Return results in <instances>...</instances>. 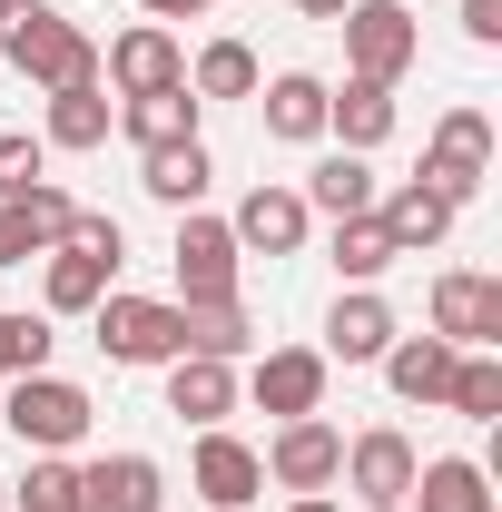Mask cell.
<instances>
[{"label":"cell","instance_id":"cell-1","mask_svg":"<svg viewBox=\"0 0 502 512\" xmlns=\"http://www.w3.org/2000/svg\"><path fill=\"white\" fill-rule=\"evenodd\" d=\"M99 355L109 365H178L188 355V316L158 306V296H99Z\"/></svg>","mask_w":502,"mask_h":512},{"label":"cell","instance_id":"cell-2","mask_svg":"<svg viewBox=\"0 0 502 512\" xmlns=\"http://www.w3.org/2000/svg\"><path fill=\"white\" fill-rule=\"evenodd\" d=\"M335 30H345L355 79H375V89H394V79L414 69V50H424V30H414V10H404V0H355Z\"/></svg>","mask_w":502,"mask_h":512},{"label":"cell","instance_id":"cell-3","mask_svg":"<svg viewBox=\"0 0 502 512\" xmlns=\"http://www.w3.org/2000/svg\"><path fill=\"white\" fill-rule=\"evenodd\" d=\"M0 414H10V434H20V444H40V453H69L79 434H89V394L60 384V375H20Z\"/></svg>","mask_w":502,"mask_h":512},{"label":"cell","instance_id":"cell-4","mask_svg":"<svg viewBox=\"0 0 502 512\" xmlns=\"http://www.w3.org/2000/svg\"><path fill=\"white\" fill-rule=\"evenodd\" d=\"M483 178H493V119H483V109H453V119L434 128V148H424V188H434L443 207H463Z\"/></svg>","mask_w":502,"mask_h":512},{"label":"cell","instance_id":"cell-5","mask_svg":"<svg viewBox=\"0 0 502 512\" xmlns=\"http://www.w3.org/2000/svg\"><path fill=\"white\" fill-rule=\"evenodd\" d=\"M237 237H227V217H178V247H168V266H178V296L188 306H207V296H237Z\"/></svg>","mask_w":502,"mask_h":512},{"label":"cell","instance_id":"cell-6","mask_svg":"<svg viewBox=\"0 0 502 512\" xmlns=\"http://www.w3.org/2000/svg\"><path fill=\"white\" fill-rule=\"evenodd\" d=\"M335 483H355L365 512H404V493H414V444H404L394 424H375V434L345 444V473H335Z\"/></svg>","mask_w":502,"mask_h":512},{"label":"cell","instance_id":"cell-7","mask_svg":"<svg viewBox=\"0 0 502 512\" xmlns=\"http://www.w3.org/2000/svg\"><path fill=\"white\" fill-rule=\"evenodd\" d=\"M256 463H266V473H276L286 493H325V483L345 473V434H335L325 414H296V424H286L276 444L256 453Z\"/></svg>","mask_w":502,"mask_h":512},{"label":"cell","instance_id":"cell-8","mask_svg":"<svg viewBox=\"0 0 502 512\" xmlns=\"http://www.w3.org/2000/svg\"><path fill=\"white\" fill-rule=\"evenodd\" d=\"M434 335H443V345H493V335H502V286L473 276V266L434 276Z\"/></svg>","mask_w":502,"mask_h":512},{"label":"cell","instance_id":"cell-9","mask_svg":"<svg viewBox=\"0 0 502 512\" xmlns=\"http://www.w3.org/2000/svg\"><path fill=\"white\" fill-rule=\"evenodd\" d=\"M158 503H168V483L148 453H99L79 473V512H158Z\"/></svg>","mask_w":502,"mask_h":512},{"label":"cell","instance_id":"cell-10","mask_svg":"<svg viewBox=\"0 0 502 512\" xmlns=\"http://www.w3.org/2000/svg\"><path fill=\"white\" fill-rule=\"evenodd\" d=\"M197 493H207L217 512H247L256 493H266V463H256L237 434H217V424H207V434H197Z\"/></svg>","mask_w":502,"mask_h":512},{"label":"cell","instance_id":"cell-11","mask_svg":"<svg viewBox=\"0 0 502 512\" xmlns=\"http://www.w3.org/2000/svg\"><path fill=\"white\" fill-rule=\"evenodd\" d=\"M227 237L256 247V256H296L306 247V197L296 188H247V207L227 217Z\"/></svg>","mask_w":502,"mask_h":512},{"label":"cell","instance_id":"cell-12","mask_svg":"<svg viewBox=\"0 0 502 512\" xmlns=\"http://www.w3.org/2000/svg\"><path fill=\"white\" fill-rule=\"evenodd\" d=\"M178 79H188V60H178V40H168L158 20H148V30H128L119 50H109V89H119V99H148V89H178Z\"/></svg>","mask_w":502,"mask_h":512},{"label":"cell","instance_id":"cell-13","mask_svg":"<svg viewBox=\"0 0 502 512\" xmlns=\"http://www.w3.org/2000/svg\"><path fill=\"white\" fill-rule=\"evenodd\" d=\"M453 365H463V345H443V335H404V345H384V375L404 404H443L453 394Z\"/></svg>","mask_w":502,"mask_h":512},{"label":"cell","instance_id":"cell-14","mask_svg":"<svg viewBox=\"0 0 502 512\" xmlns=\"http://www.w3.org/2000/svg\"><path fill=\"white\" fill-rule=\"evenodd\" d=\"M256 404H266V414H286V424H296V414H315V404H325V355L276 345V355L256 365Z\"/></svg>","mask_w":502,"mask_h":512},{"label":"cell","instance_id":"cell-15","mask_svg":"<svg viewBox=\"0 0 502 512\" xmlns=\"http://www.w3.org/2000/svg\"><path fill=\"white\" fill-rule=\"evenodd\" d=\"M227 404H237V375H227L217 355H178V365H168V414H188L197 434L227 424Z\"/></svg>","mask_w":502,"mask_h":512},{"label":"cell","instance_id":"cell-16","mask_svg":"<svg viewBox=\"0 0 502 512\" xmlns=\"http://www.w3.org/2000/svg\"><path fill=\"white\" fill-rule=\"evenodd\" d=\"M384 345H394V306H384V296H335V316H325V355L375 365Z\"/></svg>","mask_w":502,"mask_h":512},{"label":"cell","instance_id":"cell-17","mask_svg":"<svg viewBox=\"0 0 502 512\" xmlns=\"http://www.w3.org/2000/svg\"><path fill=\"white\" fill-rule=\"evenodd\" d=\"M119 128L138 138V148H178V138H197V89L178 79V89H148V99H119Z\"/></svg>","mask_w":502,"mask_h":512},{"label":"cell","instance_id":"cell-18","mask_svg":"<svg viewBox=\"0 0 502 512\" xmlns=\"http://www.w3.org/2000/svg\"><path fill=\"white\" fill-rule=\"evenodd\" d=\"M404 512H493V483H483V463H414Z\"/></svg>","mask_w":502,"mask_h":512},{"label":"cell","instance_id":"cell-19","mask_svg":"<svg viewBox=\"0 0 502 512\" xmlns=\"http://www.w3.org/2000/svg\"><path fill=\"white\" fill-rule=\"evenodd\" d=\"M119 256H89V247H50V316H89L109 296Z\"/></svg>","mask_w":502,"mask_h":512},{"label":"cell","instance_id":"cell-20","mask_svg":"<svg viewBox=\"0 0 502 512\" xmlns=\"http://www.w3.org/2000/svg\"><path fill=\"white\" fill-rule=\"evenodd\" d=\"M384 237H394V256H414V247H434L443 227H453V207H443L434 188H424V178H404V188L384 197V217H375Z\"/></svg>","mask_w":502,"mask_h":512},{"label":"cell","instance_id":"cell-21","mask_svg":"<svg viewBox=\"0 0 502 512\" xmlns=\"http://www.w3.org/2000/svg\"><path fill=\"white\" fill-rule=\"evenodd\" d=\"M325 128H335V138H345L355 158H365V148H384V138H394V89H375V79H355L345 99H325Z\"/></svg>","mask_w":502,"mask_h":512},{"label":"cell","instance_id":"cell-22","mask_svg":"<svg viewBox=\"0 0 502 512\" xmlns=\"http://www.w3.org/2000/svg\"><path fill=\"white\" fill-rule=\"evenodd\" d=\"M325 79H306V69H286V79H266V128L276 138H325Z\"/></svg>","mask_w":502,"mask_h":512},{"label":"cell","instance_id":"cell-23","mask_svg":"<svg viewBox=\"0 0 502 512\" xmlns=\"http://www.w3.org/2000/svg\"><path fill=\"white\" fill-rule=\"evenodd\" d=\"M306 207H325V217H375V168L355 158V148H335L325 168H315V188H306Z\"/></svg>","mask_w":502,"mask_h":512},{"label":"cell","instance_id":"cell-24","mask_svg":"<svg viewBox=\"0 0 502 512\" xmlns=\"http://www.w3.org/2000/svg\"><path fill=\"white\" fill-rule=\"evenodd\" d=\"M138 188L158 197V207H197V197H207V148H197V138L148 148V178H138Z\"/></svg>","mask_w":502,"mask_h":512},{"label":"cell","instance_id":"cell-25","mask_svg":"<svg viewBox=\"0 0 502 512\" xmlns=\"http://www.w3.org/2000/svg\"><path fill=\"white\" fill-rule=\"evenodd\" d=\"M178 316H188V355H217V365H227V355L256 345V325H247L237 296H207V306H178Z\"/></svg>","mask_w":502,"mask_h":512},{"label":"cell","instance_id":"cell-26","mask_svg":"<svg viewBox=\"0 0 502 512\" xmlns=\"http://www.w3.org/2000/svg\"><path fill=\"white\" fill-rule=\"evenodd\" d=\"M109 119H119V109L99 99V79H89V89H50V148H99Z\"/></svg>","mask_w":502,"mask_h":512},{"label":"cell","instance_id":"cell-27","mask_svg":"<svg viewBox=\"0 0 502 512\" xmlns=\"http://www.w3.org/2000/svg\"><path fill=\"white\" fill-rule=\"evenodd\" d=\"M188 89H197V99H256V50H247V40H207Z\"/></svg>","mask_w":502,"mask_h":512},{"label":"cell","instance_id":"cell-28","mask_svg":"<svg viewBox=\"0 0 502 512\" xmlns=\"http://www.w3.org/2000/svg\"><path fill=\"white\" fill-rule=\"evenodd\" d=\"M443 404H453V414H473V424H493V414H502V365H493V355H463Z\"/></svg>","mask_w":502,"mask_h":512},{"label":"cell","instance_id":"cell-29","mask_svg":"<svg viewBox=\"0 0 502 512\" xmlns=\"http://www.w3.org/2000/svg\"><path fill=\"white\" fill-rule=\"evenodd\" d=\"M335 266L345 276H384L394 266V237H384L375 217H335Z\"/></svg>","mask_w":502,"mask_h":512},{"label":"cell","instance_id":"cell-30","mask_svg":"<svg viewBox=\"0 0 502 512\" xmlns=\"http://www.w3.org/2000/svg\"><path fill=\"white\" fill-rule=\"evenodd\" d=\"M0 375H50V325L0 306Z\"/></svg>","mask_w":502,"mask_h":512},{"label":"cell","instance_id":"cell-31","mask_svg":"<svg viewBox=\"0 0 502 512\" xmlns=\"http://www.w3.org/2000/svg\"><path fill=\"white\" fill-rule=\"evenodd\" d=\"M20 512H79V473H69L60 453H40V463H30V483H20Z\"/></svg>","mask_w":502,"mask_h":512},{"label":"cell","instance_id":"cell-32","mask_svg":"<svg viewBox=\"0 0 502 512\" xmlns=\"http://www.w3.org/2000/svg\"><path fill=\"white\" fill-rule=\"evenodd\" d=\"M10 207H20V217H30V237H40V256L60 247V237H69V217H79V207H69V197L50 188V178H40V188H30V197H10Z\"/></svg>","mask_w":502,"mask_h":512},{"label":"cell","instance_id":"cell-33","mask_svg":"<svg viewBox=\"0 0 502 512\" xmlns=\"http://www.w3.org/2000/svg\"><path fill=\"white\" fill-rule=\"evenodd\" d=\"M30 188H40V138H10V128H0V207L30 197Z\"/></svg>","mask_w":502,"mask_h":512},{"label":"cell","instance_id":"cell-34","mask_svg":"<svg viewBox=\"0 0 502 512\" xmlns=\"http://www.w3.org/2000/svg\"><path fill=\"white\" fill-rule=\"evenodd\" d=\"M30 256H40L30 217H20V207H0V266H30Z\"/></svg>","mask_w":502,"mask_h":512},{"label":"cell","instance_id":"cell-35","mask_svg":"<svg viewBox=\"0 0 502 512\" xmlns=\"http://www.w3.org/2000/svg\"><path fill=\"white\" fill-rule=\"evenodd\" d=\"M463 40L493 50V40H502V0H463Z\"/></svg>","mask_w":502,"mask_h":512},{"label":"cell","instance_id":"cell-36","mask_svg":"<svg viewBox=\"0 0 502 512\" xmlns=\"http://www.w3.org/2000/svg\"><path fill=\"white\" fill-rule=\"evenodd\" d=\"M138 10H148V20H197L207 0H138Z\"/></svg>","mask_w":502,"mask_h":512},{"label":"cell","instance_id":"cell-37","mask_svg":"<svg viewBox=\"0 0 502 512\" xmlns=\"http://www.w3.org/2000/svg\"><path fill=\"white\" fill-rule=\"evenodd\" d=\"M296 10H306V20H345L355 0H296Z\"/></svg>","mask_w":502,"mask_h":512},{"label":"cell","instance_id":"cell-38","mask_svg":"<svg viewBox=\"0 0 502 512\" xmlns=\"http://www.w3.org/2000/svg\"><path fill=\"white\" fill-rule=\"evenodd\" d=\"M296 512H335V503H325V493H296Z\"/></svg>","mask_w":502,"mask_h":512},{"label":"cell","instance_id":"cell-39","mask_svg":"<svg viewBox=\"0 0 502 512\" xmlns=\"http://www.w3.org/2000/svg\"><path fill=\"white\" fill-rule=\"evenodd\" d=\"M0 512H10V483H0Z\"/></svg>","mask_w":502,"mask_h":512}]
</instances>
